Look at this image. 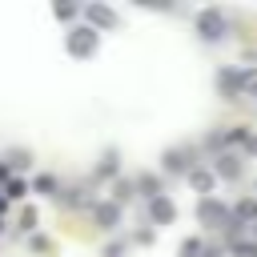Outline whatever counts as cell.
Returning a JSON list of instances; mask_svg holds the SVG:
<instances>
[{"label":"cell","mask_w":257,"mask_h":257,"mask_svg":"<svg viewBox=\"0 0 257 257\" xmlns=\"http://www.w3.org/2000/svg\"><path fill=\"white\" fill-rule=\"evenodd\" d=\"M68 52H76V56L96 52V32H92V28H72V36H68Z\"/></svg>","instance_id":"cell-1"},{"label":"cell","mask_w":257,"mask_h":257,"mask_svg":"<svg viewBox=\"0 0 257 257\" xmlns=\"http://www.w3.org/2000/svg\"><path fill=\"white\" fill-rule=\"evenodd\" d=\"M201 36H209V40H217V36H225V16L213 8V12H201Z\"/></svg>","instance_id":"cell-2"},{"label":"cell","mask_w":257,"mask_h":257,"mask_svg":"<svg viewBox=\"0 0 257 257\" xmlns=\"http://www.w3.org/2000/svg\"><path fill=\"white\" fill-rule=\"evenodd\" d=\"M149 213H153V221H157V225H165V221H173V217H177V209H173V201H169V197H153Z\"/></svg>","instance_id":"cell-3"},{"label":"cell","mask_w":257,"mask_h":257,"mask_svg":"<svg viewBox=\"0 0 257 257\" xmlns=\"http://www.w3.org/2000/svg\"><path fill=\"white\" fill-rule=\"evenodd\" d=\"M217 84H221V92H225V96H233V92H241V72L225 68V72L217 76Z\"/></svg>","instance_id":"cell-4"},{"label":"cell","mask_w":257,"mask_h":257,"mask_svg":"<svg viewBox=\"0 0 257 257\" xmlns=\"http://www.w3.org/2000/svg\"><path fill=\"white\" fill-rule=\"evenodd\" d=\"M201 217H205V221H217V225H225V221H229V217H225V209H221L217 201H201Z\"/></svg>","instance_id":"cell-5"},{"label":"cell","mask_w":257,"mask_h":257,"mask_svg":"<svg viewBox=\"0 0 257 257\" xmlns=\"http://www.w3.org/2000/svg\"><path fill=\"white\" fill-rule=\"evenodd\" d=\"M96 221H100L104 229H112V225L120 221V209H116V205H100V209H96Z\"/></svg>","instance_id":"cell-6"},{"label":"cell","mask_w":257,"mask_h":257,"mask_svg":"<svg viewBox=\"0 0 257 257\" xmlns=\"http://www.w3.org/2000/svg\"><path fill=\"white\" fill-rule=\"evenodd\" d=\"M193 185H197V189H213V173H205V169H193Z\"/></svg>","instance_id":"cell-7"},{"label":"cell","mask_w":257,"mask_h":257,"mask_svg":"<svg viewBox=\"0 0 257 257\" xmlns=\"http://www.w3.org/2000/svg\"><path fill=\"white\" fill-rule=\"evenodd\" d=\"M241 88L257 96V68H249V72H241Z\"/></svg>","instance_id":"cell-8"},{"label":"cell","mask_w":257,"mask_h":257,"mask_svg":"<svg viewBox=\"0 0 257 257\" xmlns=\"http://www.w3.org/2000/svg\"><path fill=\"white\" fill-rule=\"evenodd\" d=\"M88 16H92L96 24H112V20H116V16L108 12V8H88Z\"/></svg>","instance_id":"cell-9"},{"label":"cell","mask_w":257,"mask_h":257,"mask_svg":"<svg viewBox=\"0 0 257 257\" xmlns=\"http://www.w3.org/2000/svg\"><path fill=\"white\" fill-rule=\"evenodd\" d=\"M237 217H257V205H253V201H245V205H237Z\"/></svg>","instance_id":"cell-10"},{"label":"cell","mask_w":257,"mask_h":257,"mask_svg":"<svg viewBox=\"0 0 257 257\" xmlns=\"http://www.w3.org/2000/svg\"><path fill=\"white\" fill-rule=\"evenodd\" d=\"M36 189H40V193H52V189H56V181H52V177H40V181H36Z\"/></svg>","instance_id":"cell-11"},{"label":"cell","mask_w":257,"mask_h":257,"mask_svg":"<svg viewBox=\"0 0 257 257\" xmlns=\"http://www.w3.org/2000/svg\"><path fill=\"white\" fill-rule=\"evenodd\" d=\"M8 197H24V181H8Z\"/></svg>","instance_id":"cell-12"},{"label":"cell","mask_w":257,"mask_h":257,"mask_svg":"<svg viewBox=\"0 0 257 257\" xmlns=\"http://www.w3.org/2000/svg\"><path fill=\"white\" fill-rule=\"evenodd\" d=\"M221 173H225V177H237V165H233V157H225V165H221Z\"/></svg>","instance_id":"cell-13"},{"label":"cell","mask_w":257,"mask_h":257,"mask_svg":"<svg viewBox=\"0 0 257 257\" xmlns=\"http://www.w3.org/2000/svg\"><path fill=\"white\" fill-rule=\"evenodd\" d=\"M241 257H257V245H245V249H237Z\"/></svg>","instance_id":"cell-14"}]
</instances>
